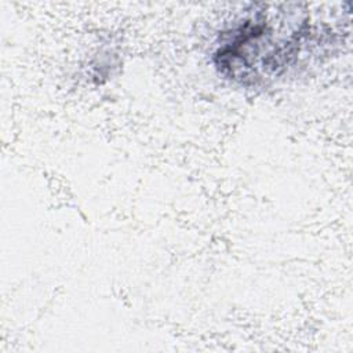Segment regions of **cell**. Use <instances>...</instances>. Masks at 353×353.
Wrapping results in <instances>:
<instances>
[{"instance_id": "6da1fadb", "label": "cell", "mask_w": 353, "mask_h": 353, "mask_svg": "<svg viewBox=\"0 0 353 353\" xmlns=\"http://www.w3.org/2000/svg\"><path fill=\"white\" fill-rule=\"evenodd\" d=\"M252 10L219 33L214 65L226 79L241 85H256L285 74L302 61L305 48L320 41V33L303 10Z\"/></svg>"}]
</instances>
